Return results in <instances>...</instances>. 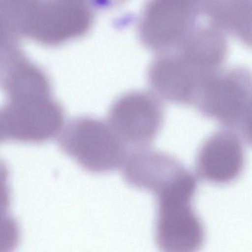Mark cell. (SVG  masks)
<instances>
[{
    "instance_id": "cell-1",
    "label": "cell",
    "mask_w": 252,
    "mask_h": 252,
    "mask_svg": "<svg viewBox=\"0 0 252 252\" xmlns=\"http://www.w3.org/2000/svg\"><path fill=\"white\" fill-rule=\"evenodd\" d=\"M91 0H5L8 26L17 38L56 47L85 36L94 22Z\"/></svg>"
},
{
    "instance_id": "cell-2",
    "label": "cell",
    "mask_w": 252,
    "mask_h": 252,
    "mask_svg": "<svg viewBox=\"0 0 252 252\" xmlns=\"http://www.w3.org/2000/svg\"><path fill=\"white\" fill-rule=\"evenodd\" d=\"M4 92L7 100L0 114L7 141L42 144L60 133L64 110L53 96L48 76L21 81Z\"/></svg>"
},
{
    "instance_id": "cell-3",
    "label": "cell",
    "mask_w": 252,
    "mask_h": 252,
    "mask_svg": "<svg viewBox=\"0 0 252 252\" xmlns=\"http://www.w3.org/2000/svg\"><path fill=\"white\" fill-rule=\"evenodd\" d=\"M197 189V179L189 171L155 195V240L160 250L192 252L203 247L206 230L192 205Z\"/></svg>"
},
{
    "instance_id": "cell-4",
    "label": "cell",
    "mask_w": 252,
    "mask_h": 252,
    "mask_svg": "<svg viewBox=\"0 0 252 252\" xmlns=\"http://www.w3.org/2000/svg\"><path fill=\"white\" fill-rule=\"evenodd\" d=\"M194 106L204 117L236 132L251 146L252 77L246 69L215 72L202 86Z\"/></svg>"
},
{
    "instance_id": "cell-5",
    "label": "cell",
    "mask_w": 252,
    "mask_h": 252,
    "mask_svg": "<svg viewBox=\"0 0 252 252\" xmlns=\"http://www.w3.org/2000/svg\"><path fill=\"white\" fill-rule=\"evenodd\" d=\"M62 151L93 174L111 173L123 166L127 147L108 122L91 116L71 119L59 134Z\"/></svg>"
},
{
    "instance_id": "cell-6",
    "label": "cell",
    "mask_w": 252,
    "mask_h": 252,
    "mask_svg": "<svg viewBox=\"0 0 252 252\" xmlns=\"http://www.w3.org/2000/svg\"><path fill=\"white\" fill-rule=\"evenodd\" d=\"M165 108L160 98L135 91L118 97L108 111V123L126 147H149L161 130Z\"/></svg>"
},
{
    "instance_id": "cell-7",
    "label": "cell",
    "mask_w": 252,
    "mask_h": 252,
    "mask_svg": "<svg viewBox=\"0 0 252 252\" xmlns=\"http://www.w3.org/2000/svg\"><path fill=\"white\" fill-rule=\"evenodd\" d=\"M200 15L197 0H149L138 25L144 46L163 52L176 45Z\"/></svg>"
},
{
    "instance_id": "cell-8",
    "label": "cell",
    "mask_w": 252,
    "mask_h": 252,
    "mask_svg": "<svg viewBox=\"0 0 252 252\" xmlns=\"http://www.w3.org/2000/svg\"><path fill=\"white\" fill-rule=\"evenodd\" d=\"M216 71L206 70L176 50L169 49L159 53L153 62L148 81L159 98L172 104L194 106L203 84Z\"/></svg>"
},
{
    "instance_id": "cell-9",
    "label": "cell",
    "mask_w": 252,
    "mask_h": 252,
    "mask_svg": "<svg viewBox=\"0 0 252 252\" xmlns=\"http://www.w3.org/2000/svg\"><path fill=\"white\" fill-rule=\"evenodd\" d=\"M243 138L228 129L217 131L206 138L197 152L195 169L203 181L218 186L238 180L246 164Z\"/></svg>"
},
{
    "instance_id": "cell-10",
    "label": "cell",
    "mask_w": 252,
    "mask_h": 252,
    "mask_svg": "<svg viewBox=\"0 0 252 252\" xmlns=\"http://www.w3.org/2000/svg\"><path fill=\"white\" fill-rule=\"evenodd\" d=\"M122 168L128 185L155 195L189 171L174 156L149 147L128 153Z\"/></svg>"
},
{
    "instance_id": "cell-11",
    "label": "cell",
    "mask_w": 252,
    "mask_h": 252,
    "mask_svg": "<svg viewBox=\"0 0 252 252\" xmlns=\"http://www.w3.org/2000/svg\"><path fill=\"white\" fill-rule=\"evenodd\" d=\"M197 2L200 14L209 24L251 45L252 0H197Z\"/></svg>"
},
{
    "instance_id": "cell-12",
    "label": "cell",
    "mask_w": 252,
    "mask_h": 252,
    "mask_svg": "<svg viewBox=\"0 0 252 252\" xmlns=\"http://www.w3.org/2000/svg\"><path fill=\"white\" fill-rule=\"evenodd\" d=\"M11 204L10 171L0 158V252L14 251L21 237L20 225L10 209Z\"/></svg>"
},
{
    "instance_id": "cell-13",
    "label": "cell",
    "mask_w": 252,
    "mask_h": 252,
    "mask_svg": "<svg viewBox=\"0 0 252 252\" xmlns=\"http://www.w3.org/2000/svg\"><path fill=\"white\" fill-rule=\"evenodd\" d=\"M17 41L7 23L4 13V0H0V47Z\"/></svg>"
},
{
    "instance_id": "cell-14",
    "label": "cell",
    "mask_w": 252,
    "mask_h": 252,
    "mask_svg": "<svg viewBox=\"0 0 252 252\" xmlns=\"http://www.w3.org/2000/svg\"><path fill=\"white\" fill-rule=\"evenodd\" d=\"M95 8H110L123 3L126 0H91Z\"/></svg>"
},
{
    "instance_id": "cell-15",
    "label": "cell",
    "mask_w": 252,
    "mask_h": 252,
    "mask_svg": "<svg viewBox=\"0 0 252 252\" xmlns=\"http://www.w3.org/2000/svg\"><path fill=\"white\" fill-rule=\"evenodd\" d=\"M5 141H7L6 136H5L3 124H2V118H1V114H0V143L4 142Z\"/></svg>"
}]
</instances>
